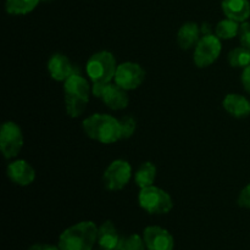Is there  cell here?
I'll return each mask as SVG.
<instances>
[{"label":"cell","instance_id":"27","mask_svg":"<svg viewBox=\"0 0 250 250\" xmlns=\"http://www.w3.org/2000/svg\"><path fill=\"white\" fill-rule=\"evenodd\" d=\"M28 250H61L59 246H53V244H46V243H36L31 246Z\"/></svg>","mask_w":250,"mask_h":250},{"label":"cell","instance_id":"10","mask_svg":"<svg viewBox=\"0 0 250 250\" xmlns=\"http://www.w3.org/2000/svg\"><path fill=\"white\" fill-rule=\"evenodd\" d=\"M146 80V71L139 63L127 61L117 66L114 82L125 90H134Z\"/></svg>","mask_w":250,"mask_h":250},{"label":"cell","instance_id":"11","mask_svg":"<svg viewBox=\"0 0 250 250\" xmlns=\"http://www.w3.org/2000/svg\"><path fill=\"white\" fill-rule=\"evenodd\" d=\"M146 250H173L175 241L167 229L160 226H148L143 231Z\"/></svg>","mask_w":250,"mask_h":250},{"label":"cell","instance_id":"8","mask_svg":"<svg viewBox=\"0 0 250 250\" xmlns=\"http://www.w3.org/2000/svg\"><path fill=\"white\" fill-rule=\"evenodd\" d=\"M92 93L94 97L103 100L105 105L111 110H124L128 106L129 98L127 90L117 85L116 83L107 84H93Z\"/></svg>","mask_w":250,"mask_h":250},{"label":"cell","instance_id":"6","mask_svg":"<svg viewBox=\"0 0 250 250\" xmlns=\"http://www.w3.org/2000/svg\"><path fill=\"white\" fill-rule=\"evenodd\" d=\"M221 50V39L216 34L212 33L202 36L200 41L198 42L197 46L194 48L193 60H194L195 66L204 68L212 65L219 59Z\"/></svg>","mask_w":250,"mask_h":250},{"label":"cell","instance_id":"25","mask_svg":"<svg viewBox=\"0 0 250 250\" xmlns=\"http://www.w3.org/2000/svg\"><path fill=\"white\" fill-rule=\"evenodd\" d=\"M238 205L244 209H250V183L243 188L239 193Z\"/></svg>","mask_w":250,"mask_h":250},{"label":"cell","instance_id":"4","mask_svg":"<svg viewBox=\"0 0 250 250\" xmlns=\"http://www.w3.org/2000/svg\"><path fill=\"white\" fill-rule=\"evenodd\" d=\"M117 66L114 54L102 50L90 56L85 70L93 84H107L114 81Z\"/></svg>","mask_w":250,"mask_h":250},{"label":"cell","instance_id":"15","mask_svg":"<svg viewBox=\"0 0 250 250\" xmlns=\"http://www.w3.org/2000/svg\"><path fill=\"white\" fill-rule=\"evenodd\" d=\"M222 12L227 19L243 23L250 17L249 0H222Z\"/></svg>","mask_w":250,"mask_h":250},{"label":"cell","instance_id":"5","mask_svg":"<svg viewBox=\"0 0 250 250\" xmlns=\"http://www.w3.org/2000/svg\"><path fill=\"white\" fill-rule=\"evenodd\" d=\"M142 209L151 215H165L172 210L173 202L171 195L161 188L150 186L142 188L138 195Z\"/></svg>","mask_w":250,"mask_h":250},{"label":"cell","instance_id":"16","mask_svg":"<svg viewBox=\"0 0 250 250\" xmlns=\"http://www.w3.org/2000/svg\"><path fill=\"white\" fill-rule=\"evenodd\" d=\"M222 105L224 109L236 119H244L250 115V102L241 94L236 93L227 94L222 102Z\"/></svg>","mask_w":250,"mask_h":250},{"label":"cell","instance_id":"3","mask_svg":"<svg viewBox=\"0 0 250 250\" xmlns=\"http://www.w3.org/2000/svg\"><path fill=\"white\" fill-rule=\"evenodd\" d=\"M83 131L93 141L102 144L116 143L121 139L120 122L107 114H93L83 121Z\"/></svg>","mask_w":250,"mask_h":250},{"label":"cell","instance_id":"28","mask_svg":"<svg viewBox=\"0 0 250 250\" xmlns=\"http://www.w3.org/2000/svg\"><path fill=\"white\" fill-rule=\"evenodd\" d=\"M200 32H202V36H205V34H212V28L209 23H203V26L200 27Z\"/></svg>","mask_w":250,"mask_h":250},{"label":"cell","instance_id":"19","mask_svg":"<svg viewBox=\"0 0 250 250\" xmlns=\"http://www.w3.org/2000/svg\"><path fill=\"white\" fill-rule=\"evenodd\" d=\"M42 0H6L5 1V10L7 14L21 16L33 11Z\"/></svg>","mask_w":250,"mask_h":250},{"label":"cell","instance_id":"17","mask_svg":"<svg viewBox=\"0 0 250 250\" xmlns=\"http://www.w3.org/2000/svg\"><path fill=\"white\" fill-rule=\"evenodd\" d=\"M200 32L199 26L194 22H187V23L182 24L177 33V43L182 50H190V49L195 48L198 42L200 41Z\"/></svg>","mask_w":250,"mask_h":250},{"label":"cell","instance_id":"9","mask_svg":"<svg viewBox=\"0 0 250 250\" xmlns=\"http://www.w3.org/2000/svg\"><path fill=\"white\" fill-rule=\"evenodd\" d=\"M132 177V167L128 161L117 159L114 160L103 175V183L109 190H121L128 185Z\"/></svg>","mask_w":250,"mask_h":250},{"label":"cell","instance_id":"18","mask_svg":"<svg viewBox=\"0 0 250 250\" xmlns=\"http://www.w3.org/2000/svg\"><path fill=\"white\" fill-rule=\"evenodd\" d=\"M156 180V166L150 161L141 164L134 173V182L139 188H146L154 186Z\"/></svg>","mask_w":250,"mask_h":250},{"label":"cell","instance_id":"29","mask_svg":"<svg viewBox=\"0 0 250 250\" xmlns=\"http://www.w3.org/2000/svg\"><path fill=\"white\" fill-rule=\"evenodd\" d=\"M43 1H51V0H43Z\"/></svg>","mask_w":250,"mask_h":250},{"label":"cell","instance_id":"7","mask_svg":"<svg viewBox=\"0 0 250 250\" xmlns=\"http://www.w3.org/2000/svg\"><path fill=\"white\" fill-rule=\"evenodd\" d=\"M23 146V134L17 124L4 122L0 129V150L5 159L16 158Z\"/></svg>","mask_w":250,"mask_h":250},{"label":"cell","instance_id":"2","mask_svg":"<svg viewBox=\"0 0 250 250\" xmlns=\"http://www.w3.org/2000/svg\"><path fill=\"white\" fill-rule=\"evenodd\" d=\"M90 84L80 73L71 76L63 82L66 114L72 119L80 117L87 109L89 102Z\"/></svg>","mask_w":250,"mask_h":250},{"label":"cell","instance_id":"23","mask_svg":"<svg viewBox=\"0 0 250 250\" xmlns=\"http://www.w3.org/2000/svg\"><path fill=\"white\" fill-rule=\"evenodd\" d=\"M120 132H121V139H128L134 134L137 128V121L133 116H124L119 120Z\"/></svg>","mask_w":250,"mask_h":250},{"label":"cell","instance_id":"13","mask_svg":"<svg viewBox=\"0 0 250 250\" xmlns=\"http://www.w3.org/2000/svg\"><path fill=\"white\" fill-rule=\"evenodd\" d=\"M7 177L15 185L26 187V186L32 185L36 180V171L32 167L29 163L26 160H16L12 161L6 168Z\"/></svg>","mask_w":250,"mask_h":250},{"label":"cell","instance_id":"12","mask_svg":"<svg viewBox=\"0 0 250 250\" xmlns=\"http://www.w3.org/2000/svg\"><path fill=\"white\" fill-rule=\"evenodd\" d=\"M48 72L53 80L65 82L71 76L80 73V70L66 55L54 54L48 61Z\"/></svg>","mask_w":250,"mask_h":250},{"label":"cell","instance_id":"21","mask_svg":"<svg viewBox=\"0 0 250 250\" xmlns=\"http://www.w3.org/2000/svg\"><path fill=\"white\" fill-rule=\"evenodd\" d=\"M229 63L232 67L246 68L250 65V50L244 46L231 50L229 54Z\"/></svg>","mask_w":250,"mask_h":250},{"label":"cell","instance_id":"1","mask_svg":"<svg viewBox=\"0 0 250 250\" xmlns=\"http://www.w3.org/2000/svg\"><path fill=\"white\" fill-rule=\"evenodd\" d=\"M98 241V227L93 221H82L66 229L59 237L61 250H93Z\"/></svg>","mask_w":250,"mask_h":250},{"label":"cell","instance_id":"14","mask_svg":"<svg viewBox=\"0 0 250 250\" xmlns=\"http://www.w3.org/2000/svg\"><path fill=\"white\" fill-rule=\"evenodd\" d=\"M121 237L112 221H105L98 227V246L103 250H117Z\"/></svg>","mask_w":250,"mask_h":250},{"label":"cell","instance_id":"26","mask_svg":"<svg viewBox=\"0 0 250 250\" xmlns=\"http://www.w3.org/2000/svg\"><path fill=\"white\" fill-rule=\"evenodd\" d=\"M242 84H243L246 92L250 94V65L243 68V72H242Z\"/></svg>","mask_w":250,"mask_h":250},{"label":"cell","instance_id":"22","mask_svg":"<svg viewBox=\"0 0 250 250\" xmlns=\"http://www.w3.org/2000/svg\"><path fill=\"white\" fill-rule=\"evenodd\" d=\"M117 250H146V247L143 241V237L138 236V234H131V236L121 239V243Z\"/></svg>","mask_w":250,"mask_h":250},{"label":"cell","instance_id":"24","mask_svg":"<svg viewBox=\"0 0 250 250\" xmlns=\"http://www.w3.org/2000/svg\"><path fill=\"white\" fill-rule=\"evenodd\" d=\"M238 36L239 41H241V45L250 50V22L246 21L241 23Z\"/></svg>","mask_w":250,"mask_h":250},{"label":"cell","instance_id":"20","mask_svg":"<svg viewBox=\"0 0 250 250\" xmlns=\"http://www.w3.org/2000/svg\"><path fill=\"white\" fill-rule=\"evenodd\" d=\"M239 27H241V24L238 22L231 19H225L216 24L215 34L221 41H229V39L234 38L239 33Z\"/></svg>","mask_w":250,"mask_h":250}]
</instances>
